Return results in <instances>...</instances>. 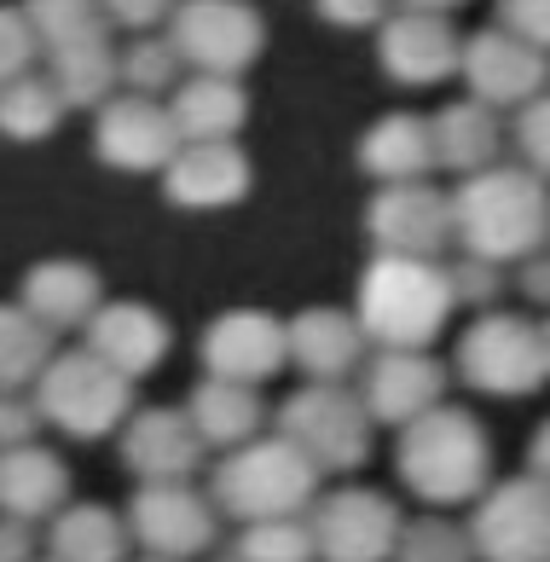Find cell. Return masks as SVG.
<instances>
[{"mask_svg": "<svg viewBox=\"0 0 550 562\" xmlns=\"http://www.w3.org/2000/svg\"><path fill=\"white\" fill-rule=\"evenodd\" d=\"M452 238L470 249V256H486L498 267L534 256L550 238L545 175L504 169V162H486V169L463 175V186L452 192Z\"/></svg>", "mask_w": 550, "mask_h": 562, "instance_id": "1", "label": "cell"}, {"mask_svg": "<svg viewBox=\"0 0 550 562\" xmlns=\"http://www.w3.org/2000/svg\"><path fill=\"white\" fill-rule=\"evenodd\" d=\"M394 470L400 487L417 493L423 505H475L481 487L493 482V441L463 406L435 401L400 424Z\"/></svg>", "mask_w": 550, "mask_h": 562, "instance_id": "2", "label": "cell"}, {"mask_svg": "<svg viewBox=\"0 0 550 562\" xmlns=\"http://www.w3.org/2000/svg\"><path fill=\"white\" fill-rule=\"evenodd\" d=\"M452 279L447 267H435V256H389L377 249V261L359 279V325L366 342L377 348H429L452 319Z\"/></svg>", "mask_w": 550, "mask_h": 562, "instance_id": "3", "label": "cell"}, {"mask_svg": "<svg viewBox=\"0 0 550 562\" xmlns=\"http://www.w3.org/2000/svg\"><path fill=\"white\" fill-rule=\"evenodd\" d=\"M319 464L290 441V435H249V441L226 447L215 464L209 498L232 522H261V516H302L319 493Z\"/></svg>", "mask_w": 550, "mask_h": 562, "instance_id": "4", "label": "cell"}, {"mask_svg": "<svg viewBox=\"0 0 550 562\" xmlns=\"http://www.w3.org/2000/svg\"><path fill=\"white\" fill-rule=\"evenodd\" d=\"M35 406L70 441H99V435H116L122 418L134 412V378L93 348L53 353L35 378Z\"/></svg>", "mask_w": 550, "mask_h": 562, "instance_id": "5", "label": "cell"}, {"mask_svg": "<svg viewBox=\"0 0 550 562\" xmlns=\"http://www.w3.org/2000/svg\"><path fill=\"white\" fill-rule=\"evenodd\" d=\"M452 366H458V378L470 383L475 394H493V401H521V394H539L550 383L545 325L521 319V314H481L458 337Z\"/></svg>", "mask_w": 550, "mask_h": 562, "instance_id": "6", "label": "cell"}, {"mask_svg": "<svg viewBox=\"0 0 550 562\" xmlns=\"http://www.w3.org/2000/svg\"><path fill=\"white\" fill-rule=\"evenodd\" d=\"M371 412L359 394H348L343 383H319L295 389L279 406V435H290L319 470H359L371 458Z\"/></svg>", "mask_w": 550, "mask_h": 562, "instance_id": "7", "label": "cell"}, {"mask_svg": "<svg viewBox=\"0 0 550 562\" xmlns=\"http://www.w3.org/2000/svg\"><path fill=\"white\" fill-rule=\"evenodd\" d=\"M168 41L192 70L244 76L267 47V24L249 0H175L168 12Z\"/></svg>", "mask_w": 550, "mask_h": 562, "instance_id": "8", "label": "cell"}, {"mask_svg": "<svg viewBox=\"0 0 550 562\" xmlns=\"http://www.w3.org/2000/svg\"><path fill=\"white\" fill-rule=\"evenodd\" d=\"M475 557L493 562H545L550 557V482L516 475V482H486L470 516Z\"/></svg>", "mask_w": 550, "mask_h": 562, "instance_id": "9", "label": "cell"}, {"mask_svg": "<svg viewBox=\"0 0 550 562\" xmlns=\"http://www.w3.org/2000/svg\"><path fill=\"white\" fill-rule=\"evenodd\" d=\"M128 539L145 557H203L215 546V498L192 493V482H139Z\"/></svg>", "mask_w": 550, "mask_h": 562, "instance_id": "10", "label": "cell"}, {"mask_svg": "<svg viewBox=\"0 0 550 562\" xmlns=\"http://www.w3.org/2000/svg\"><path fill=\"white\" fill-rule=\"evenodd\" d=\"M458 76L475 99H486L493 111H521L534 93L550 88V53H539L534 41H521L510 30H481L463 41Z\"/></svg>", "mask_w": 550, "mask_h": 562, "instance_id": "11", "label": "cell"}, {"mask_svg": "<svg viewBox=\"0 0 550 562\" xmlns=\"http://www.w3.org/2000/svg\"><path fill=\"white\" fill-rule=\"evenodd\" d=\"M400 522L394 498L371 493V487H343L325 505H313V546L330 562H383L400 546Z\"/></svg>", "mask_w": 550, "mask_h": 562, "instance_id": "12", "label": "cell"}, {"mask_svg": "<svg viewBox=\"0 0 550 562\" xmlns=\"http://www.w3.org/2000/svg\"><path fill=\"white\" fill-rule=\"evenodd\" d=\"M366 233L389 256H440L452 244V198L429 180H389L366 210Z\"/></svg>", "mask_w": 550, "mask_h": 562, "instance_id": "13", "label": "cell"}, {"mask_svg": "<svg viewBox=\"0 0 550 562\" xmlns=\"http://www.w3.org/2000/svg\"><path fill=\"white\" fill-rule=\"evenodd\" d=\"M180 128L168 105H157L151 93H122L99 105V128H93V151L99 162H111L122 175H162V162L175 157Z\"/></svg>", "mask_w": 550, "mask_h": 562, "instance_id": "14", "label": "cell"}, {"mask_svg": "<svg viewBox=\"0 0 550 562\" xmlns=\"http://www.w3.org/2000/svg\"><path fill=\"white\" fill-rule=\"evenodd\" d=\"M377 58H383V70L394 81H406V88H435V81L458 76L463 41H458L447 12L400 7L394 18L377 24Z\"/></svg>", "mask_w": 550, "mask_h": 562, "instance_id": "15", "label": "cell"}, {"mask_svg": "<svg viewBox=\"0 0 550 562\" xmlns=\"http://www.w3.org/2000/svg\"><path fill=\"white\" fill-rule=\"evenodd\" d=\"M249 157L238 139H180L162 162V192L175 210H226L249 198Z\"/></svg>", "mask_w": 550, "mask_h": 562, "instance_id": "16", "label": "cell"}, {"mask_svg": "<svg viewBox=\"0 0 550 562\" xmlns=\"http://www.w3.org/2000/svg\"><path fill=\"white\" fill-rule=\"evenodd\" d=\"M203 452H209V441L198 435L192 412L145 406V412L122 418V464H128L139 482H192Z\"/></svg>", "mask_w": 550, "mask_h": 562, "instance_id": "17", "label": "cell"}, {"mask_svg": "<svg viewBox=\"0 0 550 562\" xmlns=\"http://www.w3.org/2000/svg\"><path fill=\"white\" fill-rule=\"evenodd\" d=\"M359 401H366L371 424H406L435 401H447V366L429 360V348H383L359 378Z\"/></svg>", "mask_w": 550, "mask_h": 562, "instance_id": "18", "label": "cell"}, {"mask_svg": "<svg viewBox=\"0 0 550 562\" xmlns=\"http://www.w3.org/2000/svg\"><path fill=\"white\" fill-rule=\"evenodd\" d=\"M290 360L284 342V319L261 314V307H232L203 330V366L215 378H238V383H267L272 371Z\"/></svg>", "mask_w": 550, "mask_h": 562, "instance_id": "19", "label": "cell"}, {"mask_svg": "<svg viewBox=\"0 0 550 562\" xmlns=\"http://www.w3.org/2000/svg\"><path fill=\"white\" fill-rule=\"evenodd\" d=\"M284 342H290V366H302L319 383H343L366 366V325H359V314H343V307H302L284 325Z\"/></svg>", "mask_w": 550, "mask_h": 562, "instance_id": "20", "label": "cell"}, {"mask_svg": "<svg viewBox=\"0 0 550 562\" xmlns=\"http://www.w3.org/2000/svg\"><path fill=\"white\" fill-rule=\"evenodd\" d=\"M81 330H88V348L104 353L116 371H128V378L157 371L168 360V342H175L168 337V319L145 302H99Z\"/></svg>", "mask_w": 550, "mask_h": 562, "instance_id": "21", "label": "cell"}, {"mask_svg": "<svg viewBox=\"0 0 550 562\" xmlns=\"http://www.w3.org/2000/svg\"><path fill=\"white\" fill-rule=\"evenodd\" d=\"M58 505H70V470L65 458L47 447H0V510L24 516V522H47Z\"/></svg>", "mask_w": 550, "mask_h": 562, "instance_id": "22", "label": "cell"}, {"mask_svg": "<svg viewBox=\"0 0 550 562\" xmlns=\"http://www.w3.org/2000/svg\"><path fill=\"white\" fill-rule=\"evenodd\" d=\"M58 337V330H81L93 319L99 296V273L88 261H35L24 273V296H18Z\"/></svg>", "mask_w": 550, "mask_h": 562, "instance_id": "23", "label": "cell"}, {"mask_svg": "<svg viewBox=\"0 0 550 562\" xmlns=\"http://www.w3.org/2000/svg\"><path fill=\"white\" fill-rule=\"evenodd\" d=\"M429 134H435V169H452V175H475L504 151V116L475 93L429 116Z\"/></svg>", "mask_w": 550, "mask_h": 562, "instance_id": "24", "label": "cell"}, {"mask_svg": "<svg viewBox=\"0 0 550 562\" xmlns=\"http://www.w3.org/2000/svg\"><path fill=\"white\" fill-rule=\"evenodd\" d=\"M359 169L371 180H423L435 169V134H429V116L417 111H389L377 116L366 139H359Z\"/></svg>", "mask_w": 550, "mask_h": 562, "instance_id": "25", "label": "cell"}, {"mask_svg": "<svg viewBox=\"0 0 550 562\" xmlns=\"http://www.w3.org/2000/svg\"><path fill=\"white\" fill-rule=\"evenodd\" d=\"M168 116H175L180 139H232L249 116V93L238 88V76L198 70L168 93Z\"/></svg>", "mask_w": 550, "mask_h": 562, "instance_id": "26", "label": "cell"}, {"mask_svg": "<svg viewBox=\"0 0 550 562\" xmlns=\"http://www.w3.org/2000/svg\"><path fill=\"white\" fill-rule=\"evenodd\" d=\"M186 412H192V424H198V435L209 447H238V441H249V435H261V418H267L256 383L215 378V371L192 389Z\"/></svg>", "mask_w": 550, "mask_h": 562, "instance_id": "27", "label": "cell"}, {"mask_svg": "<svg viewBox=\"0 0 550 562\" xmlns=\"http://www.w3.org/2000/svg\"><path fill=\"white\" fill-rule=\"evenodd\" d=\"M47 551L58 562H116L128 557V522L104 505H58L47 528Z\"/></svg>", "mask_w": 550, "mask_h": 562, "instance_id": "28", "label": "cell"}, {"mask_svg": "<svg viewBox=\"0 0 550 562\" xmlns=\"http://www.w3.org/2000/svg\"><path fill=\"white\" fill-rule=\"evenodd\" d=\"M65 99H58L53 88V76H12V81H0V134L18 139V145H30V139H47L58 122H65Z\"/></svg>", "mask_w": 550, "mask_h": 562, "instance_id": "29", "label": "cell"}, {"mask_svg": "<svg viewBox=\"0 0 550 562\" xmlns=\"http://www.w3.org/2000/svg\"><path fill=\"white\" fill-rule=\"evenodd\" d=\"M24 18L41 41V53H70V47H93L111 41V18L99 0H24Z\"/></svg>", "mask_w": 550, "mask_h": 562, "instance_id": "30", "label": "cell"}, {"mask_svg": "<svg viewBox=\"0 0 550 562\" xmlns=\"http://www.w3.org/2000/svg\"><path fill=\"white\" fill-rule=\"evenodd\" d=\"M47 76H53V88H58V99H65L70 111H93V105H104V99H111V88H116V53H111V41L53 53V58H47Z\"/></svg>", "mask_w": 550, "mask_h": 562, "instance_id": "31", "label": "cell"}, {"mask_svg": "<svg viewBox=\"0 0 550 562\" xmlns=\"http://www.w3.org/2000/svg\"><path fill=\"white\" fill-rule=\"evenodd\" d=\"M47 360H53V330L24 302L0 307V389H35Z\"/></svg>", "mask_w": 550, "mask_h": 562, "instance_id": "32", "label": "cell"}, {"mask_svg": "<svg viewBox=\"0 0 550 562\" xmlns=\"http://www.w3.org/2000/svg\"><path fill=\"white\" fill-rule=\"evenodd\" d=\"M180 47L168 35H151V30H139V41H128V47L116 53V88H128V93H175L180 88Z\"/></svg>", "mask_w": 550, "mask_h": 562, "instance_id": "33", "label": "cell"}, {"mask_svg": "<svg viewBox=\"0 0 550 562\" xmlns=\"http://www.w3.org/2000/svg\"><path fill=\"white\" fill-rule=\"evenodd\" d=\"M238 557L244 562H302V557H319V546H313V528L302 516H261V522H244Z\"/></svg>", "mask_w": 550, "mask_h": 562, "instance_id": "34", "label": "cell"}, {"mask_svg": "<svg viewBox=\"0 0 550 562\" xmlns=\"http://www.w3.org/2000/svg\"><path fill=\"white\" fill-rule=\"evenodd\" d=\"M394 557H423V562H452V557H475L470 528L447 522V516H417V522H400V546Z\"/></svg>", "mask_w": 550, "mask_h": 562, "instance_id": "35", "label": "cell"}, {"mask_svg": "<svg viewBox=\"0 0 550 562\" xmlns=\"http://www.w3.org/2000/svg\"><path fill=\"white\" fill-rule=\"evenodd\" d=\"M516 145H521L527 169L550 180V88L534 93V99L516 111Z\"/></svg>", "mask_w": 550, "mask_h": 562, "instance_id": "36", "label": "cell"}, {"mask_svg": "<svg viewBox=\"0 0 550 562\" xmlns=\"http://www.w3.org/2000/svg\"><path fill=\"white\" fill-rule=\"evenodd\" d=\"M35 53H41V41H35V30H30L24 7H0V81L24 76V70L35 65Z\"/></svg>", "mask_w": 550, "mask_h": 562, "instance_id": "37", "label": "cell"}, {"mask_svg": "<svg viewBox=\"0 0 550 562\" xmlns=\"http://www.w3.org/2000/svg\"><path fill=\"white\" fill-rule=\"evenodd\" d=\"M447 279H452V296H458V302H470V307H493V302H498V290H504L498 261L470 256V249H463V261H458V267H447Z\"/></svg>", "mask_w": 550, "mask_h": 562, "instance_id": "38", "label": "cell"}, {"mask_svg": "<svg viewBox=\"0 0 550 562\" xmlns=\"http://www.w3.org/2000/svg\"><path fill=\"white\" fill-rule=\"evenodd\" d=\"M498 24L550 53V0H498Z\"/></svg>", "mask_w": 550, "mask_h": 562, "instance_id": "39", "label": "cell"}, {"mask_svg": "<svg viewBox=\"0 0 550 562\" xmlns=\"http://www.w3.org/2000/svg\"><path fill=\"white\" fill-rule=\"evenodd\" d=\"M41 429V406L18 401V389H0V447H24Z\"/></svg>", "mask_w": 550, "mask_h": 562, "instance_id": "40", "label": "cell"}, {"mask_svg": "<svg viewBox=\"0 0 550 562\" xmlns=\"http://www.w3.org/2000/svg\"><path fill=\"white\" fill-rule=\"evenodd\" d=\"M104 7V18L111 24H122V30H157V24H168V12H175V0H99Z\"/></svg>", "mask_w": 550, "mask_h": 562, "instance_id": "41", "label": "cell"}, {"mask_svg": "<svg viewBox=\"0 0 550 562\" xmlns=\"http://www.w3.org/2000/svg\"><path fill=\"white\" fill-rule=\"evenodd\" d=\"M319 18L336 30H377L389 18V0H319Z\"/></svg>", "mask_w": 550, "mask_h": 562, "instance_id": "42", "label": "cell"}, {"mask_svg": "<svg viewBox=\"0 0 550 562\" xmlns=\"http://www.w3.org/2000/svg\"><path fill=\"white\" fill-rule=\"evenodd\" d=\"M18 557H35V522L0 510V562H18Z\"/></svg>", "mask_w": 550, "mask_h": 562, "instance_id": "43", "label": "cell"}, {"mask_svg": "<svg viewBox=\"0 0 550 562\" xmlns=\"http://www.w3.org/2000/svg\"><path fill=\"white\" fill-rule=\"evenodd\" d=\"M521 296L550 307V256H545V244L534 249V256H521Z\"/></svg>", "mask_w": 550, "mask_h": 562, "instance_id": "44", "label": "cell"}, {"mask_svg": "<svg viewBox=\"0 0 550 562\" xmlns=\"http://www.w3.org/2000/svg\"><path fill=\"white\" fill-rule=\"evenodd\" d=\"M527 470H534V475H545V482H550V424H539L534 447H527Z\"/></svg>", "mask_w": 550, "mask_h": 562, "instance_id": "45", "label": "cell"}, {"mask_svg": "<svg viewBox=\"0 0 550 562\" xmlns=\"http://www.w3.org/2000/svg\"><path fill=\"white\" fill-rule=\"evenodd\" d=\"M400 7H423V12H452V7H463V0H400Z\"/></svg>", "mask_w": 550, "mask_h": 562, "instance_id": "46", "label": "cell"}, {"mask_svg": "<svg viewBox=\"0 0 550 562\" xmlns=\"http://www.w3.org/2000/svg\"><path fill=\"white\" fill-rule=\"evenodd\" d=\"M545 342H550V325H545Z\"/></svg>", "mask_w": 550, "mask_h": 562, "instance_id": "47", "label": "cell"}]
</instances>
